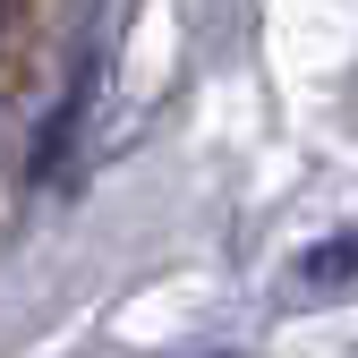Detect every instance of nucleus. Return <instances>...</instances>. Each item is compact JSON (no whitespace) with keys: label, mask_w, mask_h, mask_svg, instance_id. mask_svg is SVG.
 Instances as JSON below:
<instances>
[{"label":"nucleus","mask_w":358,"mask_h":358,"mask_svg":"<svg viewBox=\"0 0 358 358\" xmlns=\"http://www.w3.org/2000/svg\"><path fill=\"white\" fill-rule=\"evenodd\" d=\"M350 282H358V231H341L307 256V290H350Z\"/></svg>","instance_id":"obj_1"}]
</instances>
